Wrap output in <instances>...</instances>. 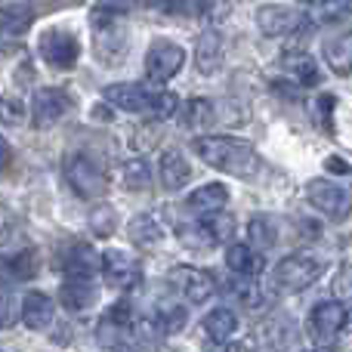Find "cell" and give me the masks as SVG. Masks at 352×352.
<instances>
[{
	"label": "cell",
	"mask_w": 352,
	"mask_h": 352,
	"mask_svg": "<svg viewBox=\"0 0 352 352\" xmlns=\"http://www.w3.org/2000/svg\"><path fill=\"white\" fill-rule=\"evenodd\" d=\"M186 65V50L173 41H155L146 53V78L152 84H167L179 68Z\"/></svg>",
	"instance_id": "5b68a950"
},
{
	"label": "cell",
	"mask_w": 352,
	"mask_h": 352,
	"mask_svg": "<svg viewBox=\"0 0 352 352\" xmlns=\"http://www.w3.org/2000/svg\"><path fill=\"white\" fill-rule=\"evenodd\" d=\"M213 102H207V99H192V102L186 105V115H182V124L186 127H207V124L217 121V115H213Z\"/></svg>",
	"instance_id": "4316f807"
},
{
	"label": "cell",
	"mask_w": 352,
	"mask_h": 352,
	"mask_svg": "<svg viewBox=\"0 0 352 352\" xmlns=\"http://www.w3.org/2000/svg\"><path fill=\"white\" fill-rule=\"evenodd\" d=\"M65 179H68V186L74 188V195H80V198H99V195H105V188H109L105 170L93 158H87V155L68 158Z\"/></svg>",
	"instance_id": "3957f363"
},
{
	"label": "cell",
	"mask_w": 352,
	"mask_h": 352,
	"mask_svg": "<svg viewBox=\"0 0 352 352\" xmlns=\"http://www.w3.org/2000/svg\"><path fill=\"white\" fill-rule=\"evenodd\" d=\"M324 272V263L316 260L309 254H291L275 266L272 272V281L287 294H297V291H306L309 285H316Z\"/></svg>",
	"instance_id": "7a4b0ae2"
},
{
	"label": "cell",
	"mask_w": 352,
	"mask_h": 352,
	"mask_svg": "<svg viewBox=\"0 0 352 352\" xmlns=\"http://www.w3.org/2000/svg\"><path fill=\"white\" fill-rule=\"evenodd\" d=\"M281 65H285L287 74H294V78H297L300 87H316L318 80H322L316 59H312V56H306V53H285V56H281Z\"/></svg>",
	"instance_id": "7402d4cb"
},
{
	"label": "cell",
	"mask_w": 352,
	"mask_h": 352,
	"mask_svg": "<svg viewBox=\"0 0 352 352\" xmlns=\"http://www.w3.org/2000/svg\"><path fill=\"white\" fill-rule=\"evenodd\" d=\"M297 3H318V0H297Z\"/></svg>",
	"instance_id": "7bdbcfd3"
},
{
	"label": "cell",
	"mask_w": 352,
	"mask_h": 352,
	"mask_svg": "<svg viewBox=\"0 0 352 352\" xmlns=\"http://www.w3.org/2000/svg\"><path fill=\"white\" fill-rule=\"evenodd\" d=\"M188 179H192V167H188L186 155H182L179 148H167V152L161 155V186H164L167 192H176V188H182Z\"/></svg>",
	"instance_id": "ac0fdd59"
},
{
	"label": "cell",
	"mask_w": 352,
	"mask_h": 352,
	"mask_svg": "<svg viewBox=\"0 0 352 352\" xmlns=\"http://www.w3.org/2000/svg\"><path fill=\"white\" fill-rule=\"evenodd\" d=\"M34 25V10L28 3L0 6V41H16Z\"/></svg>",
	"instance_id": "2e32d148"
},
{
	"label": "cell",
	"mask_w": 352,
	"mask_h": 352,
	"mask_svg": "<svg viewBox=\"0 0 352 352\" xmlns=\"http://www.w3.org/2000/svg\"><path fill=\"white\" fill-rule=\"evenodd\" d=\"M352 16V0H318L316 19L318 22H337V19Z\"/></svg>",
	"instance_id": "f546056e"
},
{
	"label": "cell",
	"mask_w": 352,
	"mask_h": 352,
	"mask_svg": "<svg viewBox=\"0 0 352 352\" xmlns=\"http://www.w3.org/2000/svg\"><path fill=\"white\" fill-rule=\"evenodd\" d=\"M223 59H226V43H223V34L217 28H207L204 34L198 37L195 43V65H198L201 74H217L223 68Z\"/></svg>",
	"instance_id": "5bb4252c"
},
{
	"label": "cell",
	"mask_w": 352,
	"mask_h": 352,
	"mask_svg": "<svg viewBox=\"0 0 352 352\" xmlns=\"http://www.w3.org/2000/svg\"><path fill=\"white\" fill-rule=\"evenodd\" d=\"M226 201H229V188L223 182H207V186L195 188L188 195V210L198 213V217H213L226 207Z\"/></svg>",
	"instance_id": "e0dca14e"
},
{
	"label": "cell",
	"mask_w": 352,
	"mask_h": 352,
	"mask_svg": "<svg viewBox=\"0 0 352 352\" xmlns=\"http://www.w3.org/2000/svg\"><path fill=\"white\" fill-rule=\"evenodd\" d=\"M226 263H229L232 272L244 275V278H250V275H256L263 269V256L256 254L250 244H229V250H226Z\"/></svg>",
	"instance_id": "603a6c76"
},
{
	"label": "cell",
	"mask_w": 352,
	"mask_h": 352,
	"mask_svg": "<svg viewBox=\"0 0 352 352\" xmlns=\"http://www.w3.org/2000/svg\"><path fill=\"white\" fill-rule=\"evenodd\" d=\"M204 331L210 334V340L226 343L238 331V316L232 309H213L210 316L204 318Z\"/></svg>",
	"instance_id": "d4e9b609"
},
{
	"label": "cell",
	"mask_w": 352,
	"mask_h": 352,
	"mask_svg": "<svg viewBox=\"0 0 352 352\" xmlns=\"http://www.w3.org/2000/svg\"><path fill=\"white\" fill-rule=\"evenodd\" d=\"M133 3H140V6H164L167 0H133Z\"/></svg>",
	"instance_id": "ab89813d"
},
{
	"label": "cell",
	"mask_w": 352,
	"mask_h": 352,
	"mask_svg": "<svg viewBox=\"0 0 352 352\" xmlns=\"http://www.w3.org/2000/svg\"><path fill=\"white\" fill-rule=\"evenodd\" d=\"M16 322V306H12L10 294H0V328Z\"/></svg>",
	"instance_id": "d590c367"
},
{
	"label": "cell",
	"mask_w": 352,
	"mask_h": 352,
	"mask_svg": "<svg viewBox=\"0 0 352 352\" xmlns=\"http://www.w3.org/2000/svg\"><path fill=\"white\" fill-rule=\"evenodd\" d=\"M229 12H232L229 0H201V16H204L207 22H213V25H219Z\"/></svg>",
	"instance_id": "d6a6232c"
},
{
	"label": "cell",
	"mask_w": 352,
	"mask_h": 352,
	"mask_svg": "<svg viewBox=\"0 0 352 352\" xmlns=\"http://www.w3.org/2000/svg\"><path fill=\"white\" fill-rule=\"evenodd\" d=\"M96 272H102V256L93 250V244L78 241L68 248L65 254V278H96Z\"/></svg>",
	"instance_id": "9a60e30c"
},
{
	"label": "cell",
	"mask_w": 352,
	"mask_h": 352,
	"mask_svg": "<svg viewBox=\"0 0 352 352\" xmlns=\"http://www.w3.org/2000/svg\"><path fill=\"white\" fill-rule=\"evenodd\" d=\"M201 219L207 223V229H210V235L217 244L229 241L232 232H235V219H232L229 213H213V217H201Z\"/></svg>",
	"instance_id": "4dcf8cb0"
},
{
	"label": "cell",
	"mask_w": 352,
	"mask_h": 352,
	"mask_svg": "<svg viewBox=\"0 0 352 352\" xmlns=\"http://www.w3.org/2000/svg\"><path fill=\"white\" fill-rule=\"evenodd\" d=\"M0 269H6V278H31L34 275V254L31 250H25V254L19 256H10V260H0Z\"/></svg>",
	"instance_id": "83f0119b"
},
{
	"label": "cell",
	"mask_w": 352,
	"mask_h": 352,
	"mask_svg": "<svg viewBox=\"0 0 352 352\" xmlns=\"http://www.w3.org/2000/svg\"><path fill=\"white\" fill-rule=\"evenodd\" d=\"M41 59L47 62V65L53 68H62V72H68V68L78 65V56H80V43L74 41L72 31L65 28H50L41 34Z\"/></svg>",
	"instance_id": "277c9868"
},
{
	"label": "cell",
	"mask_w": 352,
	"mask_h": 352,
	"mask_svg": "<svg viewBox=\"0 0 352 352\" xmlns=\"http://www.w3.org/2000/svg\"><path fill=\"white\" fill-rule=\"evenodd\" d=\"M324 167H328L331 173H343V176L349 173V164H346V161H343V158H337V155H331V158L324 161Z\"/></svg>",
	"instance_id": "74e56055"
},
{
	"label": "cell",
	"mask_w": 352,
	"mask_h": 352,
	"mask_svg": "<svg viewBox=\"0 0 352 352\" xmlns=\"http://www.w3.org/2000/svg\"><path fill=\"white\" fill-rule=\"evenodd\" d=\"M130 232V241L140 244V248H152V244L161 241V235H164V229L158 226V219L152 217V213H140V217L130 219L127 226Z\"/></svg>",
	"instance_id": "cb8c5ba5"
},
{
	"label": "cell",
	"mask_w": 352,
	"mask_h": 352,
	"mask_svg": "<svg viewBox=\"0 0 352 352\" xmlns=\"http://www.w3.org/2000/svg\"><path fill=\"white\" fill-rule=\"evenodd\" d=\"M248 238H250V248L254 250H269L275 244V238H278V232H275L269 217H254L248 226Z\"/></svg>",
	"instance_id": "484cf974"
},
{
	"label": "cell",
	"mask_w": 352,
	"mask_h": 352,
	"mask_svg": "<svg viewBox=\"0 0 352 352\" xmlns=\"http://www.w3.org/2000/svg\"><path fill=\"white\" fill-rule=\"evenodd\" d=\"M0 121L3 124L22 121V102H19V99H0Z\"/></svg>",
	"instance_id": "e575fe53"
},
{
	"label": "cell",
	"mask_w": 352,
	"mask_h": 352,
	"mask_svg": "<svg viewBox=\"0 0 352 352\" xmlns=\"http://www.w3.org/2000/svg\"><path fill=\"white\" fill-rule=\"evenodd\" d=\"M349 312L343 309L340 303L328 300V303H318L316 309L309 312V334L316 343H334V337L346 328Z\"/></svg>",
	"instance_id": "30bf717a"
},
{
	"label": "cell",
	"mask_w": 352,
	"mask_h": 352,
	"mask_svg": "<svg viewBox=\"0 0 352 352\" xmlns=\"http://www.w3.org/2000/svg\"><path fill=\"white\" fill-rule=\"evenodd\" d=\"M72 109V99L59 90V87H41L31 96V124L37 130H47L62 121V115Z\"/></svg>",
	"instance_id": "ba28073f"
},
{
	"label": "cell",
	"mask_w": 352,
	"mask_h": 352,
	"mask_svg": "<svg viewBox=\"0 0 352 352\" xmlns=\"http://www.w3.org/2000/svg\"><path fill=\"white\" fill-rule=\"evenodd\" d=\"M124 182H127V188H148L152 186V170H148V164L142 158H133L124 164Z\"/></svg>",
	"instance_id": "f1b7e54d"
},
{
	"label": "cell",
	"mask_w": 352,
	"mask_h": 352,
	"mask_svg": "<svg viewBox=\"0 0 352 352\" xmlns=\"http://www.w3.org/2000/svg\"><path fill=\"white\" fill-rule=\"evenodd\" d=\"M322 56H324V62L331 65V72H334V74H343V78L352 74V31L324 41Z\"/></svg>",
	"instance_id": "ffe728a7"
},
{
	"label": "cell",
	"mask_w": 352,
	"mask_h": 352,
	"mask_svg": "<svg viewBox=\"0 0 352 352\" xmlns=\"http://www.w3.org/2000/svg\"><path fill=\"white\" fill-rule=\"evenodd\" d=\"M170 285L188 303H204V300H210L213 291H217L213 275L204 272V269H195V266H176L170 272Z\"/></svg>",
	"instance_id": "9c48e42d"
},
{
	"label": "cell",
	"mask_w": 352,
	"mask_h": 352,
	"mask_svg": "<svg viewBox=\"0 0 352 352\" xmlns=\"http://www.w3.org/2000/svg\"><path fill=\"white\" fill-rule=\"evenodd\" d=\"M213 352H232V349H226V346H219V349H213Z\"/></svg>",
	"instance_id": "ee69618b"
},
{
	"label": "cell",
	"mask_w": 352,
	"mask_h": 352,
	"mask_svg": "<svg viewBox=\"0 0 352 352\" xmlns=\"http://www.w3.org/2000/svg\"><path fill=\"white\" fill-rule=\"evenodd\" d=\"M195 155H198L204 164H210L213 170H223L229 176H256L260 170V155L241 140H232V136H201L195 140Z\"/></svg>",
	"instance_id": "6da1fadb"
},
{
	"label": "cell",
	"mask_w": 352,
	"mask_h": 352,
	"mask_svg": "<svg viewBox=\"0 0 352 352\" xmlns=\"http://www.w3.org/2000/svg\"><path fill=\"white\" fill-rule=\"evenodd\" d=\"M102 278L115 291H133L142 281V266L127 250H105L102 254Z\"/></svg>",
	"instance_id": "52a82bcc"
},
{
	"label": "cell",
	"mask_w": 352,
	"mask_h": 352,
	"mask_svg": "<svg viewBox=\"0 0 352 352\" xmlns=\"http://www.w3.org/2000/svg\"><path fill=\"white\" fill-rule=\"evenodd\" d=\"M59 294H62V306L72 312H84L96 303V285L90 278H65Z\"/></svg>",
	"instance_id": "d6986e66"
},
{
	"label": "cell",
	"mask_w": 352,
	"mask_h": 352,
	"mask_svg": "<svg viewBox=\"0 0 352 352\" xmlns=\"http://www.w3.org/2000/svg\"><path fill=\"white\" fill-rule=\"evenodd\" d=\"M306 198H309V204L316 207V210H322L324 217H331V219H343V217H349V210H352L349 192L331 179H312L309 186H306Z\"/></svg>",
	"instance_id": "8992f818"
},
{
	"label": "cell",
	"mask_w": 352,
	"mask_h": 352,
	"mask_svg": "<svg viewBox=\"0 0 352 352\" xmlns=\"http://www.w3.org/2000/svg\"><path fill=\"white\" fill-rule=\"evenodd\" d=\"M12 161V148H10V142L0 136V170H6V164Z\"/></svg>",
	"instance_id": "f35d334b"
},
{
	"label": "cell",
	"mask_w": 352,
	"mask_h": 352,
	"mask_svg": "<svg viewBox=\"0 0 352 352\" xmlns=\"http://www.w3.org/2000/svg\"><path fill=\"white\" fill-rule=\"evenodd\" d=\"M331 291L340 300H352V266H340V272L331 281Z\"/></svg>",
	"instance_id": "836d02e7"
},
{
	"label": "cell",
	"mask_w": 352,
	"mask_h": 352,
	"mask_svg": "<svg viewBox=\"0 0 352 352\" xmlns=\"http://www.w3.org/2000/svg\"><path fill=\"white\" fill-rule=\"evenodd\" d=\"M346 328L352 331V312H349V318H346Z\"/></svg>",
	"instance_id": "b9f144b4"
},
{
	"label": "cell",
	"mask_w": 352,
	"mask_h": 352,
	"mask_svg": "<svg viewBox=\"0 0 352 352\" xmlns=\"http://www.w3.org/2000/svg\"><path fill=\"white\" fill-rule=\"evenodd\" d=\"M105 102H111L115 109L124 111H146L152 115V105H155V90H146L140 84H111L102 90Z\"/></svg>",
	"instance_id": "4fadbf2b"
},
{
	"label": "cell",
	"mask_w": 352,
	"mask_h": 352,
	"mask_svg": "<svg viewBox=\"0 0 352 352\" xmlns=\"http://www.w3.org/2000/svg\"><path fill=\"white\" fill-rule=\"evenodd\" d=\"M22 322L28 324L31 331H41L53 322V300L47 294L34 291V294H25L22 300Z\"/></svg>",
	"instance_id": "44dd1931"
},
{
	"label": "cell",
	"mask_w": 352,
	"mask_h": 352,
	"mask_svg": "<svg viewBox=\"0 0 352 352\" xmlns=\"http://www.w3.org/2000/svg\"><path fill=\"white\" fill-rule=\"evenodd\" d=\"M115 226H118V213H115V207L102 204L96 213H90V229L96 232L99 238L111 235V232H115Z\"/></svg>",
	"instance_id": "1f68e13d"
},
{
	"label": "cell",
	"mask_w": 352,
	"mask_h": 352,
	"mask_svg": "<svg viewBox=\"0 0 352 352\" xmlns=\"http://www.w3.org/2000/svg\"><path fill=\"white\" fill-rule=\"evenodd\" d=\"M303 12L291 10V6H281V3H266L256 10V25L266 37H285L294 34V31L303 28Z\"/></svg>",
	"instance_id": "8fae6325"
},
{
	"label": "cell",
	"mask_w": 352,
	"mask_h": 352,
	"mask_svg": "<svg viewBox=\"0 0 352 352\" xmlns=\"http://www.w3.org/2000/svg\"><path fill=\"white\" fill-rule=\"evenodd\" d=\"M133 328H136L133 309H130L127 300H121V303L111 306V309L102 316L96 337H99V343H102V346H124V337H127Z\"/></svg>",
	"instance_id": "7c38bea8"
},
{
	"label": "cell",
	"mask_w": 352,
	"mask_h": 352,
	"mask_svg": "<svg viewBox=\"0 0 352 352\" xmlns=\"http://www.w3.org/2000/svg\"><path fill=\"white\" fill-rule=\"evenodd\" d=\"M331 109H334V96H318V105H316V115L322 118L324 130H331Z\"/></svg>",
	"instance_id": "8d00e7d4"
},
{
	"label": "cell",
	"mask_w": 352,
	"mask_h": 352,
	"mask_svg": "<svg viewBox=\"0 0 352 352\" xmlns=\"http://www.w3.org/2000/svg\"><path fill=\"white\" fill-rule=\"evenodd\" d=\"M118 352H146V349H140V343H133V346H118Z\"/></svg>",
	"instance_id": "60d3db41"
}]
</instances>
